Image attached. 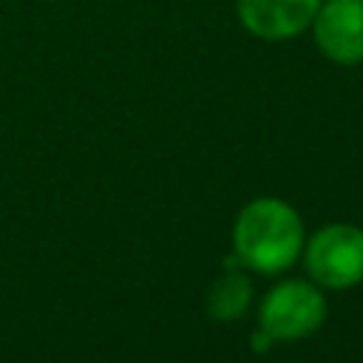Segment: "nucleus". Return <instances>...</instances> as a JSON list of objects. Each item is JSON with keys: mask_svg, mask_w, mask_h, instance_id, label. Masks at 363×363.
<instances>
[{"mask_svg": "<svg viewBox=\"0 0 363 363\" xmlns=\"http://www.w3.org/2000/svg\"><path fill=\"white\" fill-rule=\"evenodd\" d=\"M233 252L252 272L275 275L289 269L303 252L301 216L284 199H252L233 224Z\"/></svg>", "mask_w": 363, "mask_h": 363, "instance_id": "obj_1", "label": "nucleus"}, {"mask_svg": "<svg viewBox=\"0 0 363 363\" xmlns=\"http://www.w3.org/2000/svg\"><path fill=\"white\" fill-rule=\"evenodd\" d=\"M326 318L323 292L301 278L284 281L267 292L258 312V326L269 340H301L320 329Z\"/></svg>", "mask_w": 363, "mask_h": 363, "instance_id": "obj_2", "label": "nucleus"}, {"mask_svg": "<svg viewBox=\"0 0 363 363\" xmlns=\"http://www.w3.org/2000/svg\"><path fill=\"white\" fill-rule=\"evenodd\" d=\"M306 272L326 289H349L363 281V230L354 224L320 227L303 250Z\"/></svg>", "mask_w": 363, "mask_h": 363, "instance_id": "obj_3", "label": "nucleus"}, {"mask_svg": "<svg viewBox=\"0 0 363 363\" xmlns=\"http://www.w3.org/2000/svg\"><path fill=\"white\" fill-rule=\"evenodd\" d=\"M309 28L315 45L329 62H363V0H323Z\"/></svg>", "mask_w": 363, "mask_h": 363, "instance_id": "obj_4", "label": "nucleus"}, {"mask_svg": "<svg viewBox=\"0 0 363 363\" xmlns=\"http://www.w3.org/2000/svg\"><path fill=\"white\" fill-rule=\"evenodd\" d=\"M323 0H235L241 26L267 43L295 40L312 26Z\"/></svg>", "mask_w": 363, "mask_h": 363, "instance_id": "obj_5", "label": "nucleus"}, {"mask_svg": "<svg viewBox=\"0 0 363 363\" xmlns=\"http://www.w3.org/2000/svg\"><path fill=\"white\" fill-rule=\"evenodd\" d=\"M250 281L241 272H227L207 295V312L213 320H235L250 306Z\"/></svg>", "mask_w": 363, "mask_h": 363, "instance_id": "obj_6", "label": "nucleus"}]
</instances>
